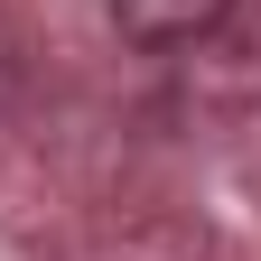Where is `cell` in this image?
<instances>
[{
    "label": "cell",
    "mask_w": 261,
    "mask_h": 261,
    "mask_svg": "<svg viewBox=\"0 0 261 261\" xmlns=\"http://www.w3.org/2000/svg\"><path fill=\"white\" fill-rule=\"evenodd\" d=\"M224 10H233V0H112V19H121L130 47H196Z\"/></svg>",
    "instance_id": "6da1fadb"
}]
</instances>
